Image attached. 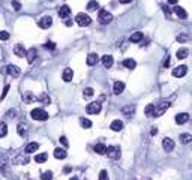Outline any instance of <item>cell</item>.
I'll return each instance as SVG.
<instances>
[{"label": "cell", "mask_w": 192, "mask_h": 180, "mask_svg": "<svg viewBox=\"0 0 192 180\" xmlns=\"http://www.w3.org/2000/svg\"><path fill=\"white\" fill-rule=\"evenodd\" d=\"M192 141V135L191 134H180V143L182 144H188Z\"/></svg>", "instance_id": "30"}, {"label": "cell", "mask_w": 192, "mask_h": 180, "mask_svg": "<svg viewBox=\"0 0 192 180\" xmlns=\"http://www.w3.org/2000/svg\"><path fill=\"white\" fill-rule=\"evenodd\" d=\"M17 162H18V164H29L30 159H29L27 153H26V155H20V156L17 158Z\"/></svg>", "instance_id": "34"}, {"label": "cell", "mask_w": 192, "mask_h": 180, "mask_svg": "<svg viewBox=\"0 0 192 180\" xmlns=\"http://www.w3.org/2000/svg\"><path fill=\"white\" fill-rule=\"evenodd\" d=\"M66 150L65 149H62V147H57L56 150H54V158H57V159H65L66 158Z\"/></svg>", "instance_id": "22"}, {"label": "cell", "mask_w": 192, "mask_h": 180, "mask_svg": "<svg viewBox=\"0 0 192 180\" xmlns=\"http://www.w3.org/2000/svg\"><path fill=\"white\" fill-rule=\"evenodd\" d=\"M174 141L171 140V138H164L162 140V147H164V150L165 152H171V150H174Z\"/></svg>", "instance_id": "11"}, {"label": "cell", "mask_w": 192, "mask_h": 180, "mask_svg": "<svg viewBox=\"0 0 192 180\" xmlns=\"http://www.w3.org/2000/svg\"><path fill=\"white\" fill-rule=\"evenodd\" d=\"M15 114H17V111H15V110H9L6 116H9V119H14V117H15Z\"/></svg>", "instance_id": "47"}, {"label": "cell", "mask_w": 192, "mask_h": 180, "mask_svg": "<svg viewBox=\"0 0 192 180\" xmlns=\"http://www.w3.org/2000/svg\"><path fill=\"white\" fill-rule=\"evenodd\" d=\"M65 24H66V26H71V24H72V21H71V20H66V21H65Z\"/></svg>", "instance_id": "53"}, {"label": "cell", "mask_w": 192, "mask_h": 180, "mask_svg": "<svg viewBox=\"0 0 192 180\" xmlns=\"http://www.w3.org/2000/svg\"><path fill=\"white\" fill-rule=\"evenodd\" d=\"M51 24H53V18L48 17V15L39 18V21H38V26L41 29H48V27H51Z\"/></svg>", "instance_id": "8"}, {"label": "cell", "mask_w": 192, "mask_h": 180, "mask_svg": "<svg viewBox=\"0 0 192 180\" xmlns=\"http://www.w3.org/2000/svg\"><path fill=\"white\" fill-rule=\"evenodd\" d=\"M170 105H171V102L170 101H161L158 105H155V112H153V117H159V116H162L164 112L170 108Z\"/></svg>", "instance_id": "1"}, {"label": "cell", "mask_w": 192, "mask_h": 180, "mask_svg": "<svg viewBox=\"0 0 192 180\" xmlns=\"http://www.w3.org/2000/svg\"><path fill=\"white\" fill-rule=\"evenodd\" d=\"M174 14H176L179 18H182V20L188 18V12H186L182 6H174Z\"/></svg>", "instance_id": "20"}, {"label": "cell", "mask_w": 192, "mask_h": 180, "mask_svg": "<svg viewBox=\"0 0 192 180\" xmlns=\"http://www.w3.org/2000/svg\"><path fill=\"white\" fill-rule=\"evenodd\" d=\"M107 155L111 158V159H119L122 152H120L119 146H110V147H107Z\"/></svg>", "instance_id": "6"}, {"label": "cell", "mask_w": 192, "mask_h": 180, "mask_svg": "<svg viewBox=\"0 0 192 180\" xmlns=\"http://www.w3.org/2000/svg\"><path fill=\"white\" fill-rule=\"evenodd\" d=\"M5 135H8V125L5 122L0 123V138H3Z\"/></svg>", "instance_id": "35"}, {"label": "cell", "mask_w": 192, "mask_h": 180, "mask_svg": "<svg viewBox=\"0 0 192 180\" xmlns=\"http://www.w3.org/2000/svg\"><path fill=\"white\" fill-rule=\"evenodd\" d=\"M164 68H170V56H168V57L165 59V62H164Z\"/></svg>", "instance_id": "49"}, {"label": "cell", "mask_w": 192, "mask_h": 180, "mask_svg": "<svg viewBox=\"0 0 192 180\" xmlns=\"http://www.w3.org/2000/svg\"><path fill=\"white\" fill-rule=\"evenodd\" d=\"M2 72H6V74H9L11 77H18L20 75V68L17 66V65H8L5 69H2Z\"/></svg>", "instance_id": "7"}, {"label": "cell", "mask_w": 192, "mask_h": 180, "mask_svg": "<svg viewBox=\"0 0 192 180\" xmlns=\"http://www.w3.org/2000/svg\"><path fill=\"white\" fill-rule=\"evenodd\" d=\"M26 57H27V62H29V63H33L35 59H36V48H30V50L26 53Z\"/></svg>", "instance_id": "23"}, {"label": "cell", "mask_w": 192, "mask_h": 180, "mask_svg": "<svg viewBox=\"0 0 192 180\" xmlns=\"http://www.w3.org/2000/svg\"><path fill=\"white\" fill-rule=\"evenodd\" d=\"M131 2H132V0H120V3H123V5L125 3H131Z\"/></svg>", "instance_id": "52"}, {"label": "cell", "mask_w": 192, "mask_h": 180, "mask_svg": "<svg viewBox=\"0 0 192 180\" xmlns=\"http://www.w3.org/2000/svg\"><path fill=\"white\" fill-rule=\"evenodd\" d=\"M8 92H9V84L3 87V93H2V99H3V98H5L6 95H8Z\"/></svg>", "instance_id": "48"}, {"label": "cell", "mask_w": 192, "mask_h": 180, "mask_svg": "<svg viewBox=\"0 0 192 180\" xmlns=\"http://www.w3.org/2000/svg\"><path fill=\"white\" fill-rule=\"evenodd\" d=\"M71 180H78V179H77V177H72V179H71Z\"/></svg>", "instance_id": "55"}, {"label": "cell", "mask_w": 192, "mask_h": 180, "mask_svg": "<svg viewBox=\"0 0 192 180\" xmlns=\"http://www.w3.org/2000/svg\"><path fill=\"white\" fill-rule=\"evenodd\" d=\"M177 42H180V44H183V42H188L189 41V36L186 35V33H180V35H177Z\"/></svg>", "instance_id": "38"}, {"label": "cell", "mask_w": 192, "mask_h": 180, "mask_svg": "<svg viewBox=\"0 0 192 180\" xmlns=\"http://www.w3.org/2000/svg\"><path fill=\"white\" fill-rule=\"evenodd\" d=\"M45 48H47V50H54V48H56V44H54V42H47V44H45Z\"/></svg>", "instance_id": "46"}, {"label": "cell", "mask_w": 192, "mask_h": 180, "mask_svg": "<svg viewBox=\"0 0 192 180\" xmlns=\"http://www.w3.org/2000/svg\"><path fill=\"white\" fill-rule=\"evenodd\" d=\"M80 125H81V128H84V129H90V128H92V122H90L89 119H86V117H81V119H80Z\"/></svg>", "instance_id": "32"}, {"label": "cell", "mask_w": 192, "mask_h": 180, "mask_svg": "<svg viewBox=\"0 0 192 180\" xmlns=\"http://www.w3.org/2000/svg\"><path fill=\"white\" fill-rule=\"evenodd\" d=\"M71 170H72V168H71V167H65V170H63V171H65V173H69V171H71Z\"/></svg>", "instance_id": "54"}, {"label": "cell", "mask_w": 192, "mask_h": 180, "mask_svg": "<svg viewBox=\"0 0 192 180\" xmlns=\"http://www.w3.org/2000/svg\"><path fill=\"white\" fill-rule=\"evenodd\" d=\"M8 39H9V33L8 32H5V30L0 32V41H8Z\"/></svg>", "instance_id": "43"}, {"label": "cell", "mask_w": 192, "mask_h": 180, "mask_svg": "<svg viewBox=\"0 0 192 180\" xmlns=\"http://www.w3.org/2000/svg\"><path fill=\"white\" fill-rule=\"evenodd\" d=\"M177 2H179V0H168V3H170V5H177Z\"/></svg>", "instance_id": "50"}, {"label": "cell", "mask_w": 192, "mask_h": 180, "mask_svg": "<svg viewBox=\"0 0 192 180\" xmlns=\"http://www.w3.org/2000/svg\"><path fill=\"white\" fill-rule=\"evenodd\" d=\"M122 112L125 116H128V117H131L134 112H135V105L134 104H131V105H125L123 108H122Z\"/></svg>", "instance_id": "17"}, {"label": "cell", "mask_w": 192, "mask_h": 180, "mask_svg": "<svg viewBox=\"0 0 192 180\" xmlns=\"http://www.w3.org/2000/svg\"><path fill=\"white\" fill-rule=\"evenodd\" d=\"M93 93H95V90H93L92 87H87V89H84L83 96H84L86 99H89V98H92V96H93Z\"/></svg>", "instance_id": "37"}, {"label": "cell", "mask_w": 192, "mask_h": 180, "mask_svg": "<svg viewBox=\"0 0 192 180\" xmlns=\"http://www.w3.org/2000/svg\"><path fill=\"white\" fill-rule=\"evenodd\" d=\"M98 8H99V3L95 2V0H92V2L87 3V11H98Z\"/></svg>", "instance_id": "36"}, {"label": "cell", "mask_w": 192, "mask_h": 180, "mask_svg": "<svg viewBox=\"0 0 192 180\" xmlns=\"http://www.w3.org/2000/svg\"><path fill=\"white\" fill-rule=\"evenodd\" d=\"M129 41H131V42H134V44L141 42V41H143V33H141V32H135V33H132V35H131V38H129Z\"/></svg>", "instance_id": "25"}, {"label": "cell", "mask_w": 192, "mask_h": 180, "mask_svg": "<svg viewBox=\"0 0 192 180\" xmlns=\"http://www.w3.org/2000/svg\"><path fill=\"white\" fill-rule=\"evenodd\" d=\"M75 21H77V24H78V26L86 27V26H89L90 22H92V18H90L87 14H78V15L75 17Z\"/></svg>", "instance_id": "4"}, {"label": "cell", "mask_w": 192, "mask_h": 180, "mask_svg": "<svg viewBox=\"0 0 192 180\" xmlns=\"http://www.w3.org/2000/svg\"><path fill=\"white\" fill-rule=\"evenodd\" d=\"M98 21L101 22V24H110V22L113 21V15L105 11V9H101L99 14H98Z\"/></svg>", "instance_id": "3"}, {"label": "cell", "mask_w": 192, "mask_h": 180, "mask_svg": "<svg viewBox=\"0 0 192 180\" xmlns=\"http://www.w3.org/2000/svg\"><path fill=\"white\" fill-rule=\"evenodd\" d=\"M96 153H98V155H107V147L102 144V143H99V144H96L95 146V149H93Z\"/></svg>", "instance_id": "26"}, {"label": "cell", "mask_w": 192, "mask_h": 180, "mask_svg": "<svg viewBox=\"0 0 192 180\" xmlns=\"http://www.w3.org/2000/svg\"><path fill=\"white\" fill-rule=\"evenodd\" d=\"M59 141H60V144H62L63 147H69V141H68V138L65 137V135H62V137L59 138Z\"/></svg>", "instance_id": "41"}, {"label": "cell", "mask_w": 192, "mask_h": 180, "mask_svg": "<svg viewBox=\"0 0 192 180\" xmlns=\"http://www.w3.org/2000/svg\"><path fill=\"white\" fill-rule=\"evenodd\" d=\"M0 171H5V162H0Z\"/></svg>", "instance_id": "51"}, {"label": "cell", "mask_w": 192, "mask_h": 180, "mask_svg": "<svg viewBox=\"0 0 192 180\" xmlns=\"http://www.w3.org/2000/svg\"><path fill=\"white\" fill-rule=\"evenodd\" d=\"M101 62H102V65H104V68H107V69H110V68L113 66V63H114V60H113V57L111 56H104L102 59H101Z\"/></svg>", "instance_id": "18"}, {"label": "cell", "mask_w": 192, "mask_h": 180, "mask_svg": "<svg viewBox=\"0 0 192 180\" xmlns=\"http://www.w3.org/2000/svg\"><path fill=\"white\" fill-rule=\"evenodd\" d=\"M110 128H111V131L119 132V131H122V129H123V122H122V120H114V122H111Z\"/></svg>", "instance_id": "21"}, {"label": "cell", "mask_w": 192, "mask_h": 180, "mask_svg": "<svg viewBox=\"0 0 192 180\" xmlns=\"http://www.w3.org/2000/svg\"><path fill=\"white\" fill-rule=\"evenodd\" d=\"M123 90H125V83H123V81H116V83H114V86H113V92H114V95L123 93Z\"/></svg>", "instance_id": "12"}, {"label": "cell", "mask_w": 192, "mask_h": 180, "mask_svg": "<svg viewBox=\"0 0 192 180\" xmlns=\"http://www.w3.org/2000/svg\"><path fill=\"white\" fill-rule=\"evenodd\" d=\"M153 112H155V105L153 104H149L146 108H144V114L147 117H153Z\"/></svg>", "instance_id": "28"}, {"label": "cell", "mask_w": 192, "mask_h": 180, "mask_svg": "<svg viewBox=\"0 0 192 180\" xmlns=\"http://www.w3.org/2000/svg\"><path fill=\"white\" fill-rule=\"evenodd\" d=\"M98 60H99V57H98V54H96V53L87 54V59H86V62H87L89 66H95L96 63H98Z\"/></svg>", "instance_id": "13"}, {"label": "cell", "mask_w": 192, "mask_h": 180, "mask_svg": "<svg viewBox=\"0 0 192 180\" xmlns=\"http://www.w3.org/2000/svg\"><path fill=\"white\" fill-rule=\"evenodd\" d=\"M188 54H189V50L188 48H180L179 51H177V59H186L188 57Z\"/></svg>", "instance_id": "33"}, {"label": "cell", "mask_w": 192, "mask_h": 180, "mask_svg": "<svg viewBox=\"0 0 192 180\" xmlns=\"http://www.w3.org/2000/svg\"><path fill=\"white\" fill-rule=\"evenodd\" d=\"M143 180H152V179H143Z\"/></svg>", "instance_id": "56"}, {"label": "cell", "mask_w": 192, "mask_h": 180, "mask_svg": "<svg viewBox=\"0 0 192 180\" xmlns=\"http://www.w3.org/2000/svg\"><path fill=\"white\" fill-rule=\"evenodd\" d=\"M123 66L128 68V69H134V68L137 66V62L134 59H125L123 60Z\"/></svg>", "instance_id": "27"}, {"label": "cell", "mask_w": 192, "mask_h": 180, "mask_svg": "<svg viewBox=\"0 0 192 180\" xmlns=\"http://www.w3.org/2000/svg\"><path fill=\"white\" fill-rule=\"evenodd\" d=\"M47 159H48V155L47 153H39V155L35 156V162H38V164H44Z\"/></svg>", "instance_id": "29"}, {"label": "cell", "mask_w": 192, "mask_h": 180, "mask_svg": "<svg viewBox=\"0 0 192 180\" xmlns=\"http://www.w3.org/2000/svg\"><path fill=\"white\" fill-rule=\"evenodd\" d=\"M72 77H74V71H72L71 68H66V69L63 71V74H62V78H63V81L69 83V81L72 80Z\"/></svg>", "instance_id": "16"}, {"label": "cell", "mask_w": 192, "mask_h": 180, "mask_svg": "<svg viewBox=\"0 0 192 180\" xmlns=\"http://www.w3.org/2000/svg\"><path fill=\"white\" fill-rule=\"evenodd\" d=\"M41 179H42V180H51V179H53V173H51V171H45V173H42Z\"/></svg>", "instance_id": "40"}, {"label": "cell", "mask_w": 192, "mask_h": 180, "mask_svg": "<svg viewBox=\"0 0 192 180\" xmlns=\"http://www.w3.org/2000/svg\"><path fill=\"white\" fill-rule=\"evenodd\" d=\"M14 53H15V56L17 57H26V50H24V47L23 45H20V44H17L15 47H14Z\"/></svg>", "instance_id": "15"}, {"label": "cell", "mask_w": 192, "mask_h": 180, "mask_svg": "<svg viewBox=\"0 0 192 180\" xmlns=\"http://www.w3.org/2000/svg\"><path fill=\"white\" fill-rule=\"evenodd\" d=\"M59 15H60L62 18H68V17L71 15V8H69L68 5L60 6V9H59Z\"/></svg>", "instance_id": "19"}, {"label": "cell", "mask_w": 192, "mask_h": 180, "mask_svg": "<svg viewBox=\"0 0 192 180\" xmlns=\"http://www.w3.org/2000/svg\"><path fill=\"white\" fill-rule=\"evenodd\" d=\"M12 6H14L15 11H20V9H21V3L18 2V0H14V2H12Z\"/></svg>", "instance_id": "45"}, {"label": "cell", "mask_w": 192, "mask_h": 180, "mask_svg": "<svg viewBox=\"0 0 192 180\" xmlns=\"http://www.w3.org/2000/svg\"><path fill=\"white\" fill-rule=\"evenodd\" d=\"M99 180H110V179H108V173H107L105 170H102V171L99 173Z\"/></svg>", "instance_id": "44"}, {"label": "cell", "mask_w": 192, "mask_h": 180, "mask_svg": "<svg viewBox=\"0 0 192 180\" xmlns=\"http://www.w3.org/2000/svg\"><path fill=\"white\" fill-rule=\"evenodd\" d=\"M161 6H162V11L165 12L167 18H171V11H170V8H168L167 5H161Z\"/></svg>", "instance_id": "42"}, {"label": "cell", "mask_w": 192, "mask_h": 180, "mask_svg": "<svg viewBox=\"0 0 192 180\" xmlns=\"http://www.w3.org/2000/svg\"><path fill=\"white\" fill-rule=\"evenodd\" d=\"M24 99H26V102H27V104H32V102H35V101H36V98H35L32 93H26V95H24Z\"/></svg>", "instance_id": "39"}, {"label": "cell", "mask_w": 192, "mask_h": 180, "mask_svg": "<svg viewBox=\"0 0 192 180\" xmlns=\"http://www.w3.org/2000/svg\"><path fill=\"white\" fill-rule=\"evenodd\" d=\"M186 72H188V66H185V65L177 66V68H174V69H173V75L176 78H182L183 75H186Z\"/></svg>", "instance_id": "9"}, {"label": "cell", "mask_w": 192, "mask_h": 180, "mask_svg": "<svg viewBox=\"0 0 192 180\" xmlns=\"http://www.w3.org/2000/svg\"><path fill=\"white\" fill-rule=\"evenodd\" d=\"M101 108H102V105H101L99 101H98V102H90V104L87 105L86 111L89 112V114H99V112H101Z\"/></svg>", "instance_id": "5"}, {"label": "cell", "mask_w": 192, "mask_h": 180, "mask_svg": "<svg viewBox=\"0 0 192 180\" xmlns=\"http://www.w3.org/2000/svg\"><path fill=\"white\" fill-rule=\"evenodd\" d=\"M38 149H39V144H38V143H29V144L26 146V153H27V155L35 153Z\"/></svg>", "instance_id": "24"}, {"label": "cell", "mask_w": 192, "mask_h": 180, "mask_svg": "<svg viewBox=\"0 0 192 180\" xmlns=\"http://www.w3.org/2000/svg\"><path fill=\"white\" fill-rule=\"evenodd\" d=\"M189 120V114L188 112H179V114L176 116V123L177 125H183Z\"/></svg>", "instance_id": "14"}, {"label": "cell", "mask_w": 192, "mask_h": 180, "mask_svg": "<svg viewBox=\"0 0 192 180\" xmlns=\"http://www.w3.org/2000/svg\"><path fill=\"white\" fill-rule=\"evenodd\" d=\"M30 116H32L33 120H41V122H44V120L48 119V112H47L45 110H42V108H35V110L30 111Z\"/></svg>", "instance_id": "2"}, {"label": "cell", "mask_w": 192, "mask_h": 180, "mask_svg": "<svg viewBox=\"0 0 192 180\" xmlns=\"http://www.w3.org/2000/svg\"><path fill=\"white\" fill-rule=\"evenodd\" d=\"M38 101H39V102H42V104H45V105L51 104V99H50V96H48L47 93H42V95H39Z\"/></svg>", "instance_id": "31"}, {"label": "cell", "mask_w": 192, "mask_h": 180, "mask_svg": "<svg viewBox=\"0 0 192 180\" xmlns=\"http://www.w3.org/2000/svg\"><path fill=\"white\" fill-rule=\"evenodd\" d=\"M17 132H18L20 137L26 138V137H27V132H29V126H27L26 123H24V122H21V123L17 126Z\"/></svg>", "instance_id": "10"}]
</instances>
